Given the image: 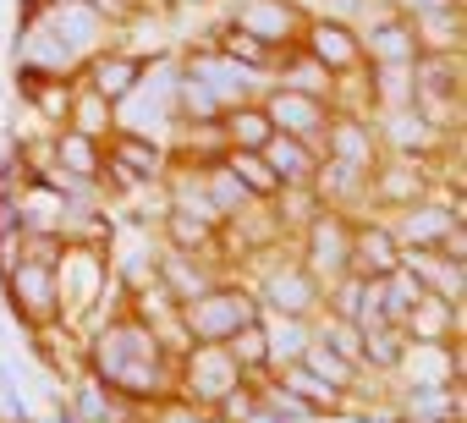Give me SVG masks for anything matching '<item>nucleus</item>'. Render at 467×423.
Segmentation results:
<instances>
[{
	"label": "nucleus",
	"instance_id": "20e7f679",
	"mask_svg": "<svg viewBox=\"0 0 467 423\" xmlns=\"http://www.w3.org/2000/svg\"><path fill=\"white\" fill-rule=\"evenodd\" d=\"M248 374L237 368V357L225 352V341H187L176 352V396L192 407V418H209Z\"/></svg>",
	"mask_w": 467,
	"mask_h": 423
},
{
	"label": "nucleus",
	"instance_id": "c85d7f7f",
	"mask_svg": "<svg viewBox=\"0 0 467 423\" xmlns=\"http://www.w3.org/2000/svg\"><path fill=\"white\" fill-rule=\"evenodd\" d=\"M265 341H270V368H286L303 357V346L314 341V319H286V314H265Z\"/></svg>",
	"mask_w": 467,
	"mask_h": 423
},
{
	"label": "nucleus",
	"instance_id": "7c9ffc66",
	"mask_svg": "<svg viewBox=\"0 0 467 423\" xmlns=\"http://www.w3.org/2000/svg\"><path fill=\"white\" fill-rule=\"evenodd\" d=\"M225 352L237 357V368H243L248 379L270 374V341H265V314H259L254 325H243L237 335H231V341H225Z\"/></svg>",
	"mask_w": 467,
	"mask_h": 423
},
{
	"label": "nucleus",
	"instance_id": "bb28decb",
	"mask_svg": "<svg viewBox=\"0 0 467 423\" xmlns=\"http://www.w3.org/2000/svg\"><path fill=\"white\" fill-rule=\"evenodd\" d=\"M209 45L225 56V61H237V67H248V72H259V77H270V67H275V50H265L254 34H243V28H231L225 17L209 28Z\"/></svg>",
	"mask_w": 467,
	"mask_h": 423
},
{
	"label": "nucleus",
	"instance_id": "7ed1b4c3",
	"mask_svg": "<svg viewBox=\"0 0 467 423\" xmlns=\"http://www.w3.org/2000/svg\"><path fill=\"white\" fill-rule=\"evenodd\" d=\"M176 319H182V335L187 341H231L243 325L259 319V297H254V286L237 270H225L198 297L176 303Z\"/></svg>",
	"mask_w": 467,
	"mask_h": 423
},
{
	"label": "nucleus",
	"instance_id": "0eeeda50",
	"mask_svg": "<svg viewBox=\"0 0 467 423\" xmlns=\"http://www.w3.org/2000/svg\"><path fill=\"white\" fill-rule=\"evenodd\" d=\"M412 110L445 132L462 127V50H423L412 61Z\"/></svg>",
	"mask_w": 467,
	"mask_h": 423
},
{
	"label": "nucleus",
	"instance_id": "b1692460",
	"mask_svg": "<svg viewBox=\"0 0 467 423\" xmlns=\"http://www.w3.org/2000/svg\"><path fill=\"white\" fill-rule=\"evenodd\" d=\"M214 127H220V143H225V149H265V138L275 132L270 116H265V105H259V94H254V99H237V105H225Z\"/></svg>",
	"mask_w": 467,
	"mask_h": 423
},
{
	"label": "nucleus",
	"instance_id": "aec40b11",
	"mask_svg": "<svg viewBox=\"0 0 467 423\" xmlns=\"http://www.w3.org/2000/svg\"><path fill=\"white\" fill-rule=\"evenodd\" d=\"M72 396L67 401H56V418H67V423H116V418H138L127 401H116L105 385H94L83 368H78V379L67 385Z\"/></svg>",
	"mask_w": 467,
	"mask_h": 423
},
{
	"label": "nucleus",
	"instance_id": "5701e85b",
	"mask_svg": "<svg viewBox=\"0 0 467 423\" xmlns=\"http://www.w3.org/2000/svg\"><path fill=\"white\" fill-rule=\"evenodd\" d=\"M401 259L423 275L429 292H440V297H451V303H467V259H445L440 248H407Z\"/></svg>",
	"mask_w": 467,
	"mask_h": 423
},
{
	"label": "nucleus",
	"instance_id": "f03ea898",
	"mask_svg": "<svg viewBox=\"0 0 467 423\" xmlns=\"http://www.w3.org/2000/svg\"><path fill=\"white\" fill-rule=\"evenodd\" d=\"M56 297H61V325H94L110 303H116V264H110V242H88V237H67L56 253Z\"/></svg>",
	"mask_w": 467,
	"mask_h": 423
},
{
	"label": "nucleus",
	"instance_id": "412c9836",
	"mask_svg": "<svg viewBox=\"0 0 467 423\" xmlns=\"http://www.w3.org/2000/svg\"><path fill=\"white\" fill-rule=\"evenodd\" d=\"M401 352H407V330H401L396 319L358 325V363H363V374L390 379V374H396V363H401Z\"/></svg>",
	"mask_w": 467,
	"mask_h": 423
},
{
	"label": "nucleus",
	"instance_id": "2eb2a0df",
	"mask_svg": "<svg viewBox=\"0 0 467 423\" xmlns=\"http://www.w3.org/2000/svg\"><path fill=\"white\" fill-rule=\"evenodd\" d=\"M214 275H225V264L209 259V253H182V248H160V253H154V286H160L171 303L198 297Z\"/></svg>",
	"mask_w": 467,
	"mask_h": 423
},
{
	"label": "nucleus",
	"instance_id": "423d86ee",
	"mask_svg": "<svg viewBox=\"0 0 467 423\" xmlns=\"http://www.w3.org/2000/svg\"><path fill=\"white\" fill-rule=\"evenodd\" d=\"M0 297L17 314V325L28 335H45L61 325V297H56V264L50 259H17L0 275Z\"/></svg>",
	"mask_w": 467,
	"mask_h": 423
},
{
	"label": "nucleus",
	"instance_id": "393cba45",
	"mask_svg": "<svg viewBox=\"0 0 467 423\" xmlns=\"http://www.w3.org/2000/svg\"><path fill=\"white\" fill-rule=\"evenodd\" d=\"M270 374H275V379H281L292 396H303V401H308L319 418H341V412H347V396H341L330 379H319V374H314L303 357H297V363H286V368H270Z\"/></svg>",
	"mask_w": 467,
	"mask_h": 423
},
{
	"label": "nucleus",
	"instance_id": "6e6552de",
	"mask_svg": "<svg viewBox=\"0 0 467 423\" xmlns=\"http://www.w3.org/2000/svg\"><path fill=\"white\" fill-rule=\"evenodd\" d=\"M297 45H303L325 72H336V77H358V72L368 67V56H363V34H358V23H352L347 12H308Z\"/></svg>",
	"mask_w": 467,
	"mask_h": 423
},
{
	"label": "nucleus",
	"instance_id": "f257e3e1",
	"mask_svg": "<svg viewBox=\"0 0 467 423\" xmlns=\"http://www.w3.org/2000/svg\"><path fill=\"white\" fill-rule=\"evenodd\" d=\"M83 374L105 385L116 401H127L138 418H149L165 396H176V352L149 330V319L121 297L99 314V325L83 335Z\"/></svg>",
	"mask_w": 467,
	"mask_h": 423
},
{
	"label": "nucleus",
	"instance_id": "4be33fe9",
	"mask_svg": "<svg viewBox=\"0 0 467 423\" xmlns=\"http://www.w3.org/2000/svg\"><path fill=\"white\" fill-rule=\"evenodd\" d=\"M270 77H275V83H286V88L319 94V99H330V105H336V94H341V77H336V72H325L303 45L281 50V56H275V67H270Z\"/></svg>",
	"mask_w": 467,
	"mask_h": 423
},
{
	"label": "nucleus",
	"instance_id": "c756f323",
	"mask_svg": "<svg viewBox=\"0 0 467 423\" xmlns=\"http://www.w3.org/2000/svg\"><path fill=\"white\" fill-rule=\"evenodd\" d=\"M67 127H78V132H88V138H110V127H116V105H110L105 94H94V88H83V83L72 77Z\"/></svg>",
	"mask_w": 467,
	"mask_h": 423
},
{
	"label": "nucleus",
	"instance_id": "9d476101",
	"mask_svg": "<svg viewBox=\"0 0 467 423\" xmlns=\"http://www.w3.org/2000/svg\"><path fill=\"white\" fill-rule=\"evenodd\" d=\"M259 105H265V116H270L275 132H292V138H308V143H319L325 127H330V116H336L330 99L303 94V88H286V83H275V77L259 88Z\"/></svg>",
	"mask_w": 467,
	"mask_h": 423
},
{
	"label": "nucleus",
	"instance_id": "4468645a",
	"mask_svg": "<svg viewBox=\"0 0 467 423\" xmlns=\"http://www.w3.org/2000/svg\"><path fill=\"white\" fill-rule=\"evenodd\" d=\"M401 253L407 248L396 242L390 221L374 215V209H358V215H352V259H347V270L358 281H379V275H390L401 264Z\"/></svg>",
	"mask_w": 467,
	"mask_h": 423
},
{
	"label": "nucleus",
	"instance_id": "2f4dec72",
	"mask_svg": "<svg viewBox=\"0 0 467 423\" xmlns=\"http://www.w3.org/2000/svg\"><path fill=\"white\" fill-rule=\"evenodd\" d=\"M396 6H429V0H396Z\"/></svg>",
	"mask_w": 467,
	"mask_h": 423
},
{
	"label": "nucleus",
	"instance_id": "cd10ccee",
	"mask_svg": "<svg viewBox=\"0 0 467 423\" xmlns=\"http://www.w3.org/2000/svg\"><path fill=\"white\" fill-rule=\"evenodd\" d=\"M220 160H225V170H231V176L248 187V198H259V203H275V198L286 192V187L275 181V170L265 165V154H259V149H225Z\"/></svg>",
	"mask_w": 467,
	"mask_h": 423
},
{
	"label": "nucleus",
	"instance_id": "ddd939ff",
	"mask_svg": "<svg viewBox=\"0 0 467 423\" xmlns=\"http://www.w3.org/2000/svg\"><path fill=\"white\" fill-rule=\"evenodd\" d=\"M143 67H149V56L143 50H132V45H99L94 56H83V67L72 72L83 88H94V94H105L110 105H121L132 88H138V77H143Z\"/></svg>",
	"mask_w": 467,
	"mask_h": 423
},
{
	"label": "nucleus",
	"instance_id": "f3484780",
	"mask_svg": "<svg viewBox=\"0 0 467 423\" xmlns=\"http://www.w3.org/2000/svg\"><path fill=\"white\" fill-rule=\"evenodd\" d=\"M407 341H456L467 335V303H451L440 292H423L407 314H401Z\"/></svg>",
	"mask_w": 467,
	"mask_h": 423
},
{
	"label": "nucleus",
	"instance_id": "9b49d317",
	"mask_svg": "<svg viewBox=\"0 0 467 423\" xmlns=\"http://www.w3.org/2000/svg\"><path fill=\"white\" fill-rule=\"evenodd\" d=\"M319 154L347 160V165H358V170L374 176V165L385 160V138H379L374 110H347V105H336V116H330V127H325V138H319Z\"/></svg>",
	"mask_w": 467,
	"mask_h": 423
},
{
	"label": "nucleus",
	"instance_id": "6ab92c4d",
	"mask_svg": "<svg viewBox=\"0 0 467 423\" xmlns=\"http://www.w3.org/2000/svg\"><path fill=\"white\" fill-rule=\"evenodd\" d=\"M319 203H336V209H368V170L347 165V160H330L319 154V170H314V187H308Z\"/></svg>",
	"mask_w": 467,
	"mask_h": 423
},
{
	"label": "nucleus",
	"instance_id": "dca6fc26",
	"mask_svg": "<svg viewBox=\"0 0 467 423\" xmlns=\"http://www.w3.org/2000/svg\"><path fill=\"white\" fill-rule=\"evenodd\" d=\"M423 50H462L467 45V6L462 0H429V6H401Z\"/></svg>",
	"mask_w": 467,
	"mask_h": 423
},
{
	"label": "nucleus",
	"instance_id": "a211bd4d",
	"mask_svg": "<svg viewBox=\"0 0 467 423\" xmlns=\"http://www.w3.org/2000/svg\"><path fill=\"white\" fill-rule=\"evenodd\" d=\"M259 154H265V165L275 170V181H281L286 192H303V187H314V170H319V143H308V138H292V132H270Z\"/></svg>",
	"mask_w": 467,
	"mask_h": 423
},
{
	"label": "nucleus",
	"instance_id": "39448f33",
	"mask_svg": "<svg viewBox=\"0 0 467 423\" xmlns=\"http://www.w3.org/2000/svg\"><path fill=\"white\" fill-rule=\"evenodd\" d=\"M292 248H297V259L319 275V286L352 275V270H347V259H352V209L319 203L314 215L292 232Z\"/></svg>",
	"mask_w": 467,
	"mask_h": 423
},
{
	"label": "nucleus",
	"instance_id": "1a4fd4ad",
	"mask_svg": "<svg viewBox=\"0 0 467 423\" xmlns=\"http://www.w3.org/2000/svg\"><path fill=\"white\" fill-rule=\"evenodd\" d=\"M225 23L254 34L265 50H292L303 39V23H308V6L303 0H225Z\"/></svg>",
	"mask_w": 467,
	"mask_h": 423
},
{
	"label": "nucleus",
	"instance_id": "a878e982",
	"mask_svg": "<svg viewBox=\"0 0 467 423\" xmlns=\"http://www.w3.org/2000/svg\"><path fill=\"white\" fill-rule=\"evenodd\" d=\"M303 363H308V368H314L319 379H330V385H336V390H341L347 401H352V390L363 385V368H358V363H352V357H347L341 346H330V341H325L319 330H314V341L303 346Z\"/></svg>",
	"mask_w": 467,
	"mask_h": 423
},
{
	"label": "nucleus",
	"instance_id": "f8f14e48",
	"mask_svg": "<svg viewBox=\"0 0 467 423\" xmlns=\"http://www.w3.org/2000/svg\"><path fill=\"white\" fill-rule=\"evenodd\" d=\"M154 237L160 248H182V253H209L225 264V242H220V221L203 215L192 203H165L160 198V215H154ZM231 270V264H225Z\"/></svg>",
	"mask_w": 467,
	"mask_h": 423
}]
</instances>
